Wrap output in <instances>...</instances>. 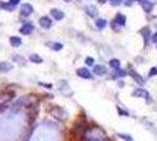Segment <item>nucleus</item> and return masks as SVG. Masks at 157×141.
<instances>
[{
	"label": "nucleus",
	"mask_w": 157,
	"mask_h": 141,
	"mask_svg": "<svg viewBox=\"0 0 157 141\" xmlns=\"http://www.w3.org/2000/svg\"><path fill=\"white\" fill-rule=\"evenodd\" d=\"M0 8L7 10V11H13V10L15 8V6L11 5L10 2H4V1H0Z\"/></svg>",
	"instance_id": "14"
},
{
	"label": "nucleus",
	"mask_w": 157,
	"mask_h": 141,
	"mask_svg": "<svg viewBox=\"0 0 157 141\" xmlns=\"http://www.w3.org/2000/svg\"><path fill=\"white\" fill-rule=\"evenodd\" d=\"M120 65H121V62H120L118 59H111V60L109 61V66H110L111 68H114V69H118V68H120Z\"/></svg>",
	"instance_id": "17"
},
{
	"label": "nucleus",
	"mask_w": 157,
	"mask_h": 141,
	"mask_svg": "<svg viewBox=\"0 0 157 141\" xmlns=\"http://www.w3.org/2000/svg\"><path fill=\"white\" fill-rule=\"evenodd\" d=\"M84 62H86V65L87 66H93L94 65V59H93L92 56H87Z\"/></svg>",
	"instance_id": "21"
},
{
	"label": "nucleus",
	"mask_w": 157,
	"mask_h": 141,
	"mask_svg": "<svg viewBox=\"0 0 157 141\" xmlns=\"http://www.w3.org/2000/svg\"><path fill=\"white\" fill-rule=\"evenodd\" d=\"M140 34L143 37V41H144V45L147 46L149 43V40H150V28L149 27H143L141 31H140Z\"/></svg>",
	"instance_id": "4"
},
{
	"label": "nucleus",
	"mask_w": 157,
	"mask_h": 141,
	"mask_svg": "<svg viewBox=\"0 0 157 141\" xmlns=\"http://www.w3.org/2000/svg\"><path fill=\"white\" fill-rule=\"evenodd\" d=\"M137 1H140V2H142V4H143V2H146L147 0H137Z\"/></svg>",
	"instance_id": "32"
},
{
	"label": "nucleus",
	"mask_w": 157,
	"mask_h": 141,
	"mask_svg": "<svg viewBox=\"0 0 157 141\" xmlns=\"http://www.w3.org/2000/svg\"><path fill=\"white\" fill-rule=\"evenodd\" d=\"M97 1H99L100 4H105V1H107V0H97Z\"/></svg>",
	"instance_id": "31"
},
{
	"label": "nucleus",
	"mask_w": 157,
	"mask_h": 141,
	"mask_svg": "<svg viewBox=\"0 0 157 141\" xmlns=\"http://www.w3.org/2000/svg\"><path fill=\"white\" fill-rule=\"evenodd\" d=\"M13 64L10 62V61H2V62H0V72L1 73H7V72H10L13 69Z\"/></svg>",
	"instance_id": "5"
},
{
	"label": "nucleus",
	"mask_w": 157,
	"mask_h": 141,
	"mask_svg": "<svg viewBox=\"0 0 157 141\" xmlns=\"http://www.w3.org/2000/svg\"><path fill=\"white\" fill-rule=\"evenodd\" d=\"M111 27H113L114 30H116V31H117V30L120 28V26H118V24H117V22L115 21V19H114V20L111 21Z\"/></svg>",
	"instance_id": "25"
},
{
	"label": "nucleus",
	"mask_w": 157,
	"mask_h": 141,
	"mask_svg": "<svg viewBox=\"0 0 157 141\" xmlns=\"http://www.w3.org/2000/svg\"><path fill=\"white\" fill-rule=\"evenodd\" d=\"M118 136H120L121 139H124L126 141H133L131 136H130V135H127V134H122V133H120V134H118Z\"/></svg>",
	"instance_id": "22"
},
{
	"label": "nucleus",
	"mask_w": 157,
	"mask_h": 141,
	"mask_svg": "<svg viewBox=\"0 0 157 141\" xmlns=\"http://www.w3.org/2000/svg\"><path fill=\"white\" fill-rule=\"evenodd\" d=\"M8 2H10L11 5H13V6H17V5L20 2V0H10Z\"/></svg>",
	"instance_id": "27"
},
{
	"label": "nucleus",
	"mask_w": 157,
	"mask_h": 141,
	"mask_svg": "<svg viewBox=\"0 0 157 141\" xmlns=\"http://www.w3.org/2000/svg\"><path fill=\"white\" fill-rule=\"evenodd\" d=\"M39 85H41V86L47 87V88H52V85H49V84H43V82H39Z\"/></svg>",
	"instance_id": "30"
},
{
	"label": "nucleus",
	"mask_w": 157,
	"mask_h": 141,
	"mask_svg": "<svg viewBox=\"0 0 157 141\" xmlns=\"http://www.w3.org/2000/svg\"><path fill=\"white\" fill-rule=\"evenodd\" d=\"M86 14L88 15V17H90V18H94V17H96L97 14H99V11H97V8L95 7V6H88V7H86Z\"/></svg>",
	"instance_id": "10"
},
{
	"label": "nucleus",
	"mask_w": 157,
	"mask_h": 141,
	"mask_svg": "<svg viewBox=\"0 0 157 141\" xmlns=\"http://www.w3.org/2000/svg\"><path fill=\"white\" fill-rule=\"evenodd\" d=\"M110 1V4L113 5V6H118V5H121V2L123 1V0H109Z\"/></svg>",
	"instance_id": "24"
},
{
	"label": "nucleus",
	"mask_w": 157,
	"mask_h": 141,
	"mask_svg": "<svg viewBox=\"0 0 157 141\" xmlns=\"http://www.w3.org/2000/svg\"><path fill=\"white\" fill-rule=\"evenodd\" d=\"M39 25H40V27L45 28V30H49L52 27L53 21L49 17H41L39 19Z\"/></svg>",
	"instance_id": "1"
},
{
	"label": "nucleus",
	"mask_w": 157,
	"mask_h": 141,
	"mask_svg": "<svg viewBox=\"0 0 157 141\" xmlns=\"http://www.w3.org/2000/svg\"><path fill=\"white\" fill-rule=\"evenodd\" d=\"M142 7H143V10L147 12V13H149V12L152 10L154 5H152L151 2H148V1H146V2H143V4H142Z\"/></svg>",
	"instance_id": "18"
},
{
	"label": "nucleus",
	"mask_w": 157,
	"mask_h": 141,
	"mask_svg": "<svg viewBox=\"0 0 157 141\" xmlns=\"http://www.w3.org/2000/svg\"><path fill=\"white\" fill-rule=\"evenodd\" d=\"M115 21L118 24V26H124L127 22V18L126 15H123L122 13H117L115 17Z\"/></svg>",
	"instance_id": "12"
},
{
	"label": "nucleus",
	"mask_w": 157,
	"mask_h": 141,
	"mask_svg": "<svg viewBox=\"0 0 157 141\" xmlns=\"http://www.w3.org/2000/svg\"><path fill=\"white\" fill-rule=\"evenodd\" d=\"M151 41H152V43H157V32L155 33L152 37H151Z\"/></svg>",
	"instance_id": "28"
},
{
	"label": "nucleus",
	"mask_w": 157,
	"mask_h": 141,
	"mask_svg": "<svg viewBox=\"0 0 157 141\" xmlns=\"http://www.w3.org/2000/svg\"><path fill=\"white\" fill-rule=\"evenodd\" d=\"M30 60H31L32 62H34V64H41L42 61H43L41 56L38 54H31L30 55Z\"/></svg>",
	"instance_id": "15"
},
{
	"label": "nucleus",
	"mask_w": 157,
	"mask_h": 141,
	"mask_svg": "<svg viewBox=\"0 0 157 141\" xmlns=\"http://www.w3.org/2000/svg\"><path fill=\"white\" fill-rule=\"evenodd\" d=\"M93 72H94L95 75L102 76L107 73V68L102 65H96V66H94V68H93Z\"/></svg>",
	"instance_id": "9"
},
{
	"label": "nucleus",
	"mask_w": 157,
	"mask_h": 141,
	"mask_svg": "<svg viewBox=\"0 0 157 141\" xmlns=\"http://www.w3.org/2000/svg\"><path fill=\"white\" fill-rule=\"evenodd\" d=\"M52 48L54 50V51H56V52H58V51L62 50V48H63V45L61 43H54L52 45Z\"/></svg>",
	"instance_id": "20"
},
{
	"label": "nucleus",
	"mask_w": 157,
	"mask_h": 141,
	"mask_svg": "<svg viewBox=\"0 0 157 141\" xmlns=\"http://www.w3.org/2000/svg\"><path fill=\"white\" fill-rule=\"evenodd\" d=\"M51 15H52L55 20H58V21L62 20L63 18H64L63 11H60V10H58V8H52V10H51Z\"/></svg>",
	"instance_id": "6"
},
{
	"label": "nucleus",
	"mask_w": 157,
	"mask_h": 141,
	"mask_svg": "<svg viewBox=\"0 0 157 141\" xmlns=\"http://www.w3.org/2000/svg\"><path fill=\"white\" fill-rule=\"evenodd\" d=\"M133 97H137V98H144V99H150V95L147 92V89L143 88H137L133 92Z\"/></svg>",
	"instance_id": "3"
},
{
	"label": "nucleus",
	"mask_w": 157,
	"mask_h": 141,
	"mask_svg": "<svg viewBox=\"0 0 157 141\" xmlns=\"http://www.w3.org/2000/svg\"><path fill=\"white\" fill-rule=\"evenodd\" d=\"M134 1H135V0H126V5L127 6H131V5L134 4Z\"/></svg>",
	"instance_id": "29"
},
{
	"label": "nucleus",
	"mask_w": 157,
	"mask_h": 141,
	"mask_svg": "<svg viewBox=\"0 0 157 141\" xmlns=\"http://www.w3.org/2000/svg\"><path fill=\"white\" fill-rule=\"evenodd\" d=\"M63 1H66V2H69V1H72V0H63Z\"/></svg>",
	"instance_id": "33"
},
{
	"label": "nucleus",
	"mask_w": 157,
	"mask_h": 141,
	"mask_svg": "<svg viewBox=\"0 0 157 141\" xmlns=\"http://www.w3.org/2000/svg\"><path fill=\"white\" fill-rule=\"evenodd\" d=\"M95 25H96L97 28L103 30L105 26H107V20H105V19H97L96 22H95Z\"/></svg>",
	"instance_id": "16"
},
{
	"label": "nucleus",
	"mask_w": 157,
	"mask_h": 141,
	"mask_svg": "<svg viewBox=\"0 0 157 141\" xmlns=\"http://www.w3.org/2000/svg\"><path fill=\"white\" fill-rule=\"evenodd\" d=\"M33 30H34V26L28 22V24L22 25V27H21L19 31H20V33L24 34V35H28V34H31V33L33 32Z\"/></svg>",
	"instance_id": "8"
},
{
	"label": "nucleus",
	"mask_w": 157,
	"mask_h": 141,
	"mask_svg": "<svg viewBox=\"0 0 157 141\" xmlns=\"http://www.w3.org/2000/svg\"><path fill=\"white\" fill-rule=\"evenodd\" d=\"M10 43L13 47H19L21 43H22V41H21V39L19 37H11Z\"/></svg>",
	"instance_id": "13"
},
{
	"label": "nucleus",
	"mask_w": 157,
	"mask_h": 141,
	"mask_svg": "<svg viewBox=\"0 0 157 141\" xmlns=\"http://www.w3.org/2000/svg\"><path fill=\"white\" fill-rule=\"evenodd\" d=\"M128 73L130 74V76H133V78H134V80L136 81L137 84H140V85H144V80H143V78L140 75V74H137L134 69H130Z\"/></svg>",
	"instance_id": "11"
},
{
	"label": "nucleus",
	"mask_w": 157,
	"mask_h": 141,
	"mask_svg": "<svg viewBox=\"0 0 157 141\" xmlns=\"http://www.w3.org/2000/svg\"><path fill=\"white\" fill-rule=\"evenodd\" d=\"M155 75H157V68L156 67H152L150 69V72H149V76H155Z\"/></svg>",
	"instance_id": "23"
},
{
	"label": "nucleus",
	"mask_w": 157,
	"mask_h": 141,
	"mask_svg": "<svg viewBox=\"0 0 157 141\" xmlns=\"http://www.w3.org/2000/svg\"><path fill=\"white\" fill-rule=\"evenodd\" d=\"M76 74L80 76V78H83V79H92V73L87 68H79L76 71Z\"/></svg>",
	"instance_id": "7"
},
{
	"label": "nucleus",
	"mask_w": 157,
	"mask_h": 141,
	"mask_svg": "<svg viewBox=\"0 0 157 141\" xmlns=\"http://www.w3.org/2000/svg\"><path fill=\"white\" fill-rule=\"evenodd\" d=\"M33 11H34V8L30 4H24L20 8V13L22 17H30L32 13H33Z\"/></svg>",
	"instance_id": "2"
},
{
	"label": "nucleus",
	"mask_w": 157,
	"mask_h": 141,
	"mask_svg": "<svg viewBox=\"0 0 157 141\" xmlns=\"http://www.w3.org/2000/svg\"><path fill=\"white\" fill-rule=\"evenodd\" d=\"M117 112H118L121 115H129V113H128V112H123V111L120 108V107H117Z\"/></svg>",
	"instance_id": "26"
},
{
	"label": "nucleus",
	"mask_w": 157,
	"mask_h": 141,
	"mask_svg": "<svg viewBox=\"0 0 157 141\" xmlns=\"http://www.w3.org/2000/svg\"><path fill=\"white\" fill-rule=\"evenodd\" d=\"M115 75L118 76V78H123V76L127 75V71L118 68V69H116V71H115Z\"/></svg>",
	"instance_id": "19"
}]
</instances>
